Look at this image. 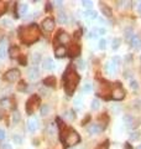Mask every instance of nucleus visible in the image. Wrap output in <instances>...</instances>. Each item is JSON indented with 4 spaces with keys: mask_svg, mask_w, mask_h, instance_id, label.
Instances as JSON below:
<instances>
[{
    "mask_svg": "<svg viewBox=\"0 0 141 149\" xmlns=\"http://www.w3.org/2000/svg\"><path fill=\"white\" fill-rule=\"evenodd\" d=\"M139 138H140L139 132H133V133H131V136H130V139H131V141H134V139H135V141H138Z\"/></svg>",
    "mask_w": 141,
    "mask_h": 149,
    "instance_id": "ea45409f",
    "label": "nucleus"
},
{
    "mask_svg": "<svg viewBox=\"0 0 141 149\" xmlns=\"http://www.w3.org/2000/svg\"><path fill=\"white\" fill-rule=\"evenodd\" d=\"M129 42L131 45V47L135 49V50H138V49H140V46H141V39L138 35H134L133 37H131V40L129 41Z\"/></svg>",
    "mask_w": 141,
    "mask_h": 149,
    "instance_id": "2eb2a0df",
    "label": "nucleus"
},
{
    "mask_svg": "<svg viewBox=\"0 0 141 149\" xmlns=\"http://www.w3.org/2000/svg\"><path fill=\"white\" fill-rule=\"evenodd\" d=\"M104 68H105V72H106V73H109V74H115V72H116V65H115V63H113V62H108V63H105Z\"/></svg>",
    "mask_w": 141,
    "mask_h": 149,
    "instance_id": "f3484780",
    "label": "nucleus"
},
{
    "mask_svg": "<svg viewBox=\"0 0 141 149\" xmlns=\"http://www.w3.org/2000/svg\"><path fill=\"white\" fill-rule=\"evenodd\" d=\"M138 149H141V146H140V147H139V148H138Z\"/></svg>",
    "mask_w": 141,
    "mask_h": 149,
    "instance_id": "864d4df0",
    "label": "nucleus"
},
{
    "mask_svg": "<svg viewBox=\"0 0 141 149\" xmlns=\"http://www.w3.org/2000/svg\"><path fill=\"white\" fill-rule=\"evenodd\" d=\"M42 30H44L45 32H47V34H50V32H52L53 29H55V20L53 19H51V17H47L45 19L44 21H42Z\"/></svg>",
    "mask_w": 141,
    "mask_h": 149,
    "instance_id": "0eeeda50",
    "label": "nucleus"
},
{
    "mask_svg": "<svg viewBox=\"0 0 141 149\" xmlns=\"http://www.w3.org/2000/svg\"><path fill=\"white\" fill-rule=\"evenodd\" d=\"M5 11H6V4L3 3V1H0V15H3Z\"/></svg>",
    "mask_w": 141,
    "mask_h": 149,
    "instance_id": "72a5a7b5",
    "label": "nucleus"
},
{
    "mask_svg": "<svg viewBox=\"0 0 141 149\" xmlns=\"http://www.w3.org/2000/svg\"><path fill=\"white\" fill-rule=\"evenodd\" d=\"M105 127H106V125H104V124H100V123H94V124H91V125H89L88 132L91 133V134H98V133L103 132V130L105 129Z\"/></svg>",
    "mask_w": 141,
    "mask_h": 149,
    "instance_id": "1a4fd4ad",
    "label": "nucleus"
},
{
    "mask_svg": "<svg viewBox=\"0 0 141 149\" xmlns=\"http://www.w3.org/2000/svg\"><path fill=\"white\" fill-rule=\"evenodd\" d=\"M19 35H20V39L24 44L26 45H31L36 42L37 40L40 39V30L39 26L36 24H31L27 26H22L20 30H19Z\"/></svg>",
    "mask_w": 141,
    "mask_h": 149,
    "instance_id": "f257e3e1",
    "label": "nucleus"
},
{
    "mask_svg": "<svg viewBox=\"0 0 141 149\" xmlns=\"http://www.w3.org/2000/svg\"><path fill=\"white\" fill-rule=\"evenodd\" d=\"M98 31H99V34H100V35H104V34H105V29H99Z\"/></svg>",
    "mask_w": 141,
    "mask_h": 149,
    "instance_id": "8fccbe9b",
    "label": "nucleus"
},
{
    "mask_svg": "<svg viewBox=\"0 0 141 149\" xmlns=\"http://www.w3.org/2000/svg\"><path fill=\"white\" fill-rule=\"evenodd\" d=\"M12 141L15 142L16 144H21V143H22V138L19 136V134H15V136L12 137Z\"/></svg>",
    "mask_w": 141,
    "mask_h": 149,
    "instance_id": "473e14b6",
    "label": "nucleus"
},
{
    "mask_svg": "<svg viewBox=\"0 0 141 149\" xmlns=\"http://www.w3.org/2000/svg\"><path fill=\"white\" fill-rule=\"evenodd\" d=\"M134 36V34H133V31H131L130 29H128V30H126V32H125V37H126V40H131V37H133Z\"/></svg>",
    "mask_w": 141,
    "mask_h": 149,
    "instance_id": "c9c22d12",
    "label": "nucleus"
},
{
    "mask_svg": "<svg viewBox=\"0 0 141 149\" xmlns=\"http://www.w3.org/2000/svg\"><path fill=\"white\" fill-rule=\"evenodd\" d=\"M74 107H76L77 109H79L82 107V98H81V97L76 98V101H74Z\"/></svg>",
    "mask_w": 141,
    "mask_h": 149,
    "instance_id": "7c9ffc66",
    "label": "nucleus"
},
{
    "mask_svg": "<svg viewBox=\"0 0 141 149\" xmlns=\"http://www.w3.org/2000/svg\"><path fill=\"white\" fill-rule=\"evenodd\" d=\"M92 85H91V83H86V85H84L83 86V92L84 93H89V92H91L92 91Z\"/></svg>",
    "mask_w": 141,
    "mask_h": 149,
    "instance_id": "c85d7f7f",
    "label": "nucleus"
},
{
    "mask_svg": "<svg viewBox=\"0 0 141 149\" xmlns=\"http://www.w3.org/2000/svg\"><path fill=\"white\" fill-rule=\"evenodd\" d=\"M83 15H84L86 19H97L98 14H97V11H94V10H86Z\"/></svg>",
    "mask_w": 141,
    "mask_h": 149,
    "instance_id": "aec40b11",
    "label": "nucleus"
},
{
    "mask_svg": "<svg viewBox=\"0 0 141 149\" xmlns=\"http://www.w3.org/2000/svg\"><path fill=\"white\" fill-rule=\"evenodd\" d=\"M79 54H81V46H79V44H72L69 46L68 49V55L72 56V57H74V56H78Z\"/></svg>",
    "mask_w": 141,
    "mask_h": 149,
    "instance_id": "9d476101",
    "label": "nucleus"
},
{
    "mask_svg": "<svg viewBox=\"0 0 141 149\" xmlns=\"http://www.w3.org/2000/svg\"><path fill=\"white\" fill-rule=\"evenodd\" d=\"M110 93H111V88H110L109 83H104V82L100 83L99 88H98V95H99L100 97H103L104 100H109Z\"/></svg>",
    "mask_w": 141,
    "mask_h": 149,
    "instance_id": "423d86ee",
    "label": "nucleus"
},
{
    "mask_svg": "<svg viewBox=\"0 0 141 149\" xmlns=\"http://www.w3.org/2000/svg\"><path fill=\"white\" fill-rule=\"evenodd\" d=\"M108 148H109V143L108 142H103L97 147V149H108Z\"/></svg>",
    "mask_w": 141,
    "mask_h": 149,
    "instance_id": "f704fd0d",
    "label": "nucleus"
},
{
    "mask_svg": "<svg viewBox=\"0 0 141 149\" xmlns=\"http://www.w3.org/2000/svg\"><path fill=\"white\" fill-rule=\"evenodd\" d=\"M130 87L133 88V90H139V85H138V82L134 81V80H131V81H130Z\"/></svg>",
    "mask_w": 141,
    "mask_h": 149,
    "instance_id": "58836bf2",
    "label": "nucleus"
},
{
    "mask_svg": "<svg viewBox=\"0 0 141 149\" xmlns=\"http://www.w3.org/2000/svg\"><path fill=\"white\" fill-rule=\"evenodd\" d=\"M79 82V76L76 72L73 65H69L68 68L64 72V91L68 96L73 95V92L76 91L77 85Z\"/></svg>",
    "mask_w": 141,
    "mask_h": 149,
    "instance_id": "f03ea898",
    "label": "nucleus"
},
{
    "mask_svg": "<svg viewBox=\"0 0 141 149\" xmlns=\"http://www.w3.org/2000/svg\"><path fill=\"white\" fill-rule=\"evenodd\" d=\"M57 20H58V22H61V24H66V22L68 21V17L63 11H59L58 15H57Z\"/></svg>",
    "mask_w": 141,
    "mask_h": 149,
    "instance_id": "412c9836",
    "label": "nucleus"
},
{
    "mask_svg": "<svg viewBox=\"0 0 141 149\" xmlns=\"http://www.w3.org/2000/svg\"><path fill=\"white\" fill-rule=\"evenodd\" d=\"M9 54H10L11 57H19L20 50H19V47H16V46H12V47L10 49V51H9Z\"/></svg>",
    "mask_w": 141,
    "mask_h": 149,
    "instance_id": "5701e85b",
    "label": "nucleus"
},
{
    "mask_svg": "<svg viewBox=\"0 0 141 149\" xmlns=\"http://www.w3.org/2000/svg\"><path fill=\"white\" fill-rule=\"evenodd\" d=\"M55 54H56L57 57H63V56H66V54H67V50H66L64 46L59 45V46H57V47L55 49Z\"/></svg>",
    "mask_w": 141,
    "mask_h": 149,
    "instance_id": "a211bd4d",
    "label": "nucleus"
},
{
    "mask_svg": "<svg viewBox=\"0 0 141 149\" xmlns=\"http://www.w3.org/2000/svg\"><path fill=\"white\" fill-rule=\"evenodd\" d=\"M55 4H56V6L57 8H62V1H56Z\"/></svg>",
    "mask_w": 141,
    "mask_h": 149,
    "instance_id": "de8ad7c7",
    "label": "nucleus"
},
{
    "mask_svg": "<svg viewBox=\"0 0 141 149\" xmlns=\"http://www.w3.org/2000/svg\"><path fill=\"white\" fill-rule=\"evenodd\" d=\"M41 60V55L40 54H34V56H32V61H34V63H39Z\"/></svg>",
    "mask_w": 141,
    "mask_h": 149,
    "instance_id": "2f4dec72",
    "label": "nucleus"
},
{
    "mask_svg": "<svg viewBox=\"0 0 141 149\" xmlns=\"http://www.w3.org/2000/svg\"><path fill=\"white\" fill-rule=\"evenodd\" d=\"M67 118H68V119H73V118H74L72 111H68V112H67Z\"/></svg>",
    "mask_w": 141,
    "mask_h": 149,
    "instance_id": "a18cd8bd",
    "label": "nucleus"
},
{
    "mask_svg": "<svg viewBox=\"0 0 141 149\" xmlns=\"http://www.w3.org/2000/svg\"><path fill=\"white\" fill-rule=\"evenodd\" d=\"M5 55H6V51L4 49V46H0V60L5 57Z\"/></svg>",
    "mask_w": 141,
    "mask_h": 149,
    "instance_id": "a19ab883",
    "label": "nucleus"
},
{
    "mask_svg": "<svg viewBox=\"0 0 141 149\" xmlns=\"http://www.w3.org/2000/svg\"><path fill=\"white\" fill-rule=\"evenodd\" d=\"M39 74H40V71H39V68H37V66L35 65V66H32L29 68V71H27V77L30 78V80H36L37 77H39Z\"/></svg>",
    "mask_w": 141,
    "mask_h": 149,
    "instance_id": "ddd939ff",
    "label": "nucleus"
},
{
    "mask_svg": "<svg viewBox=\"0 0 141 149\" xmlns=\"http://www.w3.org/2000/svg\"><path fill=\"white\" fill-rule=\"evenodd\" d=\"M37 128H39V120L36 118H31L29 122H27V129H29L30 132H35Z\"/></svg>",
    "mask_w": 141,
    "mask_h": 149,
    "instance_id": "dca6fc26",
    "label": "nucleus"
},
{
    "mask_svg": "<svg viewBox=\"0 0 141 149\" xmlns=\"http://www.w3.org/2000/svg\"><path fill=\"white\" fill-rule=\"evenodd\" d=\"M120 42H121V40H120V39H118V37H116V39L113 40V45H111L113 50H118V49H119Z\"/></svg>",
    "mask_w": 141,
    "mask_h": 149,
    "instance_id": "393cba45",
    "label": "nucleus"
},
{
    "mask_svg": "<svg viewBox=\"0 0 141 149\" xmlns=\"http://www.w3.org/2000/svg\"><path fill=\"white\" fill-rule=\"evenodd\" d=\"M111 95L115 101H121V100H124V97H125V90L120 83H115V86L111 91Z\"/></svg>",
    "mask_w": 141,
    "mask_h": 149,
    "instance_id": "39448f33",
    "label": "nucleus"
},
{
    "mask_svg": "<svg viewBox=\"0 0 141 149\" xmlns=\"http://www.w3.org/2000/svg\"><path fill=\"white\" fill-rule=\"evenodd\" d=\"M82 5H83L84 8H87L88 10H92L93 3H92V1H89V0H83V1H82Z\"/></svg>",
    "mask_w": 141,
    "mask_h": 149,
    "instance_id": "bb28decb",
    "label": "nucleus"
},
{
    "mask_svg": "<svg viewBox=\"0 0 141 149\" xmlns=\"http://www.w3.org/2000/svg\"><path fill=\"white\" fill-rule=\"evenodd\" d=\"M106 47V40L105 39H102L100 41H99V49L100 50H104Z\"/></svg>",
    "mask_w": 141,
    "mask_h": 149,
    "instance_id": "e433bc0d",
    "label": "nucleus"
},
{
    "mask_svg": "<svg viewBox=\"0 0 141 149\" xmlns=\"http://www.w3.org/2000/svg\"><path fill=\"white\" fill-rule=\"evenodd\" d=\"M1 148H3V149H11V147L9 146V144H4V146H3Z\"/></svg>",
    "mask_w": 141,
    "mask_h": 149,
    "instance_id": "09e8293b",
    "label": "nucleus"
},
{
    "mask_svg": "<svg viewBox=\"0 0 141 149\" xmlns=\"http://www.w3.org/2000/svg\"><path fill=\"white\" fill-rule=\"evenodd\" d=\"M99 107H100L99 101H98V100H93L92 101V104H91V108L92 109H99Z\"/></svg>",
    "mask_w": 141,
    "mask_h": 149,
    "instance_id": "cd10ccee",
    "label": "nucleus"
},
{
    "mask_svg": "<svg viewBox=\"0 0 141 149\" xmlns=\"http://www.w3.org/2000/svg\"><path fill=\"white\" fill-rule=\"evenodd\" d=\"M102 13L104 14L105 16H108V17L111 16V10L108 6H102Z\"/></svg>",
    "mask_w": 141,
    "mask_h": 149,
    "instance_id": "a878e982",
    "label": "nucleus"
},
{
    "mask_svg": "<svg viewBox=\"0 0 141 149\" xmlns=\"http://www.w3.org/2000/svg\"><path fill=\"white\" fill-rule=\"evenodd\" d=\"M44 83L48 87H55L56 86V77L55 76H50V77H46L44 80Z\"/></svg>",
    "mask_w": 141,
    "mask_h": 149,
    "instance_id": "6ab92c4d",
    "label": "nucleus"
},
{
    "mask_svg": "<svg viewBox=\"0 0 141 149\" xmlns=\"http://www.w3.org/2000/svg\"><path fill=\"white\" fill-rule=\"evenodd\" d=\"M5 80L9 82H15L19 77H20V71L16 68H12V70H9V71L5 73Z\"/></svg>",
    "mask_w": 141,
    "mask_h": 149,
    "instance_id": "6e6552de",
    "label": "nucleus"
},
{
    "mask_svg": "<svg viewBox=\"0 0 141 149\" xmlns=\"http://www.w3.org/2000/svg\"><path fill=\"white\" fill-rule=\"evenodd\" d=\"M48 111H50V107H48V106L44 104V106L41 107V114H42V116H46L47 113H48Z\"/></svg>",
    "mask_w": 141,
    "mask_h": 149,
    "instance_id": "c756f323",
    "label": "nucleus"
},
{
    "mask_svg": "<svg viewBox=\"0 0 141 149\" xmlns=\"http://www.w3.org/2000/svg\"><path fill=\"white\" fill-rule=\"evenodd\" d=\"M17 90H19V91H25V90H26L25 82H22V81H21V82H20V85L17 86Z\"/></svg>",
    "mask_w": 141,
    "mask_h": 149,
    "instance_id": "79ce46f5",
    "label": "nucleus"
},
{
    "mask_svg": "<svg viewBox=\"0 0 141 149\" xmlns=\"http://www.w3.org/2000/svg\"><path fill=\"white\" fill-rule=\"evenodd\" d=\"M27 10H29V6H27V4H20L19 5V14L20 15H24V14H26L27 13Z\"/></svg>",
    "mask_w": 141,
    "mask_h": 149,
    "instance_id": "b1692460",
    "label": "nucleus"
},
{
    "mask_svg": "<svg viewBox=\"0 0 141 149\" xmlns=\"http://www.w3.org/2000/svg\"><path fill=\"white\" fill-rule=\"evenodd\" d=\"M78 65H79V68H82V70L86 68V66H84V61H82V60H79L78 61Z\"/></svg>",
    "mask_w": 141,
    "mask_h": 149,
    "instance_id": "49530a36",
    "label": "nucleus"
},
{
    "mask_svg": "<svg viewBox=\"0 0 141 149\" xmlns=\"http://www.w3.org/2000/svg\"><path fill=\"white\" fill-rule=\"evenodd\" d=\"M1 106L4 107V108H12V107H14L12 100H10V98H4V100H1Z\"/></svg>",
    "mask_w": 141,
    "mask_h": 149,
    "instance_id": "4be33fe9",
    "label": "nucleus"
},
{
    "mask_svg": "<svg viewBox=\"0 0 141 149\" xmlns=\"http://www.w3.org/2000/svg\"><path fill=\"white\" fill-rule=\"evenodd\" d=\"M138 11L141 14V3H139V5H138Z\"/></svg>",
    "mask_w": 141,
    "mask_h": 149,
    "instance_id": "3c124183",
    "label": "nucleus"
},
{
    "mask_svg": "<svg viewBox=\"0 0 141 149\" xmlns=\"http://www.w3.org/2000/svg\"><path fill=\"white\" fill-rule=\"evenodd\" d=\"M39 106H40V97L39 96H31L29 101L26 102V106H25V109H26V113L27 114H34L36 109L39 108Z\"/></svg>",
    "mask_w": 141,
    "mask_h": 149,
    "instance_id": "20e7f679",
    "label": "nucleus"
},
{
    "mask_svg": "<svg viewBox=\"0 0 141 149\" xmlns=\"http://www.w3.org/2000/svg\"><path fill=\"white\" fill-rule=\"evenodd\" d=\"M1 37H3V35H1V34H0V40H1Z\"/></svg>",
    "mask_w": 141,
    "mask_h": 149,
    "instance_id": "603ef678",
    "label": "nucleus"
},
{
    "mask_svg": "<svg viewBox=\"0 0 141 149\" xmlns=\"http://www.w3.org/2000/svg\"><path fill=\"white\" fill-rule=\"evenodd\" d=\"M61 139L64 143V146H74L77 144L79 141H81V137L79 134L73 129H66V132L63 130L62 136H61Z\"/></svg>",
    "mask_w": 141,
    "mask_h": 149,
    "instance_id": "7ed1b4c3",
    "label": "nucleus"
},
{
    "mask_svg": "<svg viewBox=\"0 0 141 149\" xmlns=\"http://www.w3.org/2000/svg\"><path fill=\"white\" fill-rule=\"evenodd\" d=\"M124 123L126 124V127H128V128H135L136 125H138V124H136V123H138V120H136L133 116L128 114V116H125V117H124Z\"/></svg>",
    "mask_w": 141,
    "mask_h": 149,
    "instance_id": "f8f14e48",
    "label": "nucleus"
},
{
    "mask_svg": "<svg viewBox=\"0 0 141 149\" xmlns=\"http://www.w3.org/2000/svg\"><path fill=\"white\" fill-rule=\"evenodd\" d=\"M12 120H14V122H19V120H20V113H19V112H14Z\"/></svg>",
    "mask_w": 141,
    "mask_h": 149,
    "instance_id": "4c0bfd02",
    "label": "nucleus"
},
{
    "mask_svg": "<svg viewBox=\"0 0 141 149\" xmlns=\"http://www.w3.org/2000/svg\"><path fill=\"white\" fill-rule=\"evenodd\" d=\"M19 60H20V63L22 65V66H26V57H24V56H21V57L19 58Z\"/></svg>",
    "mask_w": 141,
    "mask_h": 149,
    "instance_id": "c03bdc74",
    "label": "nucleus"
},
{
    "mask_svg": "<svg viewBox=\"0 0 141 149\" xmlns=\"http://www.w3.org/2000/svg\"><path fill=\"white\" fill-rule=\"evenodd\" d=\"M69 40H70V37H69V35L67 34V32L59 31V34H58V36H57V41H58L59 44H62V45L68 44Z\"/></svg>",
    "mask_w": 141,
    "mask_h": 149,
    "instance_id": "4468645a",
    "label": "nucleus"
},
{
    "mask_svg": "<svg viewBox=\"0 0 141 149\" xmlns=\"http://www.w3.org/2000/svg\"><path fill=\"white\" fill-rule=\"evenodd\" d=\"M5 136H6V134H5V130L0 128V141H3V139H5Z\"/></svg>",
    "mask_w": 141,
    "mask_h": 149,
    "instance_id": "37998d69",
    "label": "nucleus"
},
{
    "mask_svg": "<svg viewBox=\"0 0 141 149\" xmlns=\"http://www.w3.org/2000/svg\"><path fill=\"white\" fill-rule=\"evenodd\" d=\"M42 67H44V70H46V71H52V70L55 68L53 60L50 58V57H46L44 61H42Z\"/></svg>",
    "mask_w": 141,
    "mask_h": 149,
    "instance_id": "9b49d317",
    "label": "nucleus"
}]
</instances>
